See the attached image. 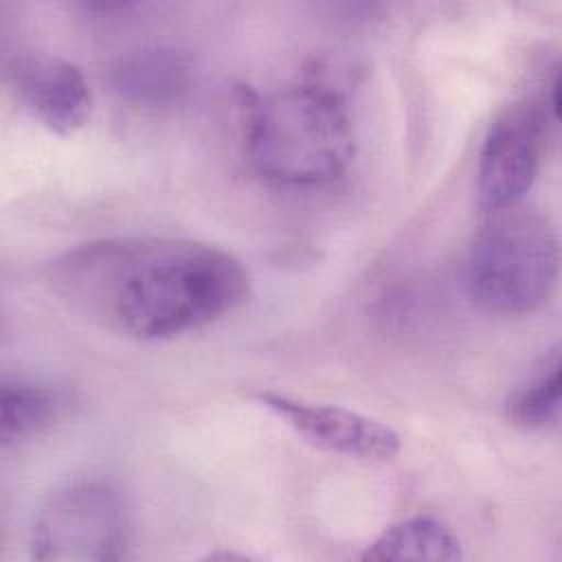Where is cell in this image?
Returning a JSON list of instances; mask_svg holds the SVG:
<instances>
[{
	"label": "cell",
	"mask_w": 562,
	"mask_h": 562,
	"mask_svg": "<svg viewBox=\"0 0 562 562\" xmlns=\"http://www.w3.org/2000/svg\"><path fill=\"white\" fill-rule=\"evenodd\" d=\"M72 310L136 340L204 327L250 294L248 268L228 250L187 237H108L81 244L48 268Z\"/></svg>",
	"instance_id": "obj_1"
},
{
	"label": "cell",
	"mask_w": 562,
	"mask_h": 562,
	"mask_svg": "<svg viewBox=\"0 0 562 562\" xmlns=\"http://www.w3.org/2000/svg\"><path fill=\"white\" fill-rule=\"evenodd\" d=\"M252 169L277 184L321 187L345 176L356 154L340 92L305 81L255 99L246 127Z\"/></svg>",
	"instance_id": "obj_2"
},
{
	"label": "cell",
	"mask_w": 562,
	"mask_h": 562,
	"mask_svg": "<svg viewBox=\"0 0 562 562\" xmlns=\"http://www.w3.org/2000/svg\"><path fill=\"white\" fill-rule=\"evenodd\" d=\"M560 270L551 220L520 204L487 213L465 259V290L485 312L525 316L551 299Z\"/></svg>",
	"instance_id": "obj_3"
},
{
	"label": "cell",
	"mask_w": 562,
	"mask_h": 562,
	"mask_svg": "<svg viewBox=\"0 0 562 562\" xmlns=\"http://www.w3.org/2000/svg\"><path fill=\"white\" fill-rule=\"evenodd\" d=\"M130 520L114 485L77 479L50 492L31 525V555L42 562H114L125 558Z\"/></svg>",
	"instance_id": "obj_4"
},
{
	"label": "cell",
	"mask_w": 562,
	"mask_h": 562,
	"mask_svg": "<svg viewBox=\"0 0 562 562\" xmlns=\"http://www.w3.org/2000/svg\"><path fill=\"white\" fill-rule=\"evenodd\" d=\"M555 121L542 90L512 101L492 121L476 165V195L485 213L520 204L538 176L547 130Z\"/></svg>",
	"instance_id": "obj_5"
},
{
	"label": "cell",
	"mask_w": 562,
	"mask_h": 562,
	"mask_svg": "<svg viewBox=\"0 0 562 562\" xmlns=\"http://www.w3.org/2000/svg\"><path fill=\"white\" fill-rule=\"evenodd\" d=\"M255 400L310 443L360 461H391L402 448L400 435L371 415L294 397L279 391H257Z\"/></svg>",
	"instance_id": "obj_6"
},
{
	"label": "cell",
	"mask_w": 562,
	"mask_h": 562,
	"mask_svg": "<svg viewBox=\"0 0 562 562\" xmlns=\"http://www.w3.org/2000/svg\"><path fill=\"white\" fill-rule=\"evenodd\" d=\"M13 88L55 134H72L92 112V92L79 66L61 57H29L13 68Z\"/></svg>",
	"instance_id": "obj_7"
},
{
	"label": "cell",
	"mask_w": 562,
	"mask_h": 562,
	"mask_svg": "<svg viewBox=\"0 0 562 562\" xmlns=\"http://www.w3.org/2000/svg\"><path fill=\"white\" fill-rule=\"evenodd\" d=\"M121 99L138 108H165L184 97L191 86V59L173 46L130 50L112 70Z\"/></svg>",
	"instance_id": "obj_8"
},
{
	"label": "cell",
	"mask_w": 562,
	"mask_h": 562,
	"mask_svg": "<svg viewBox=\"0 0 562 562\" xmlns=\"http://www.w3.org/2000/svg\"><path fill=\"white\" fill-rule=\"evenodd\" d=\"M463 558L459 536L435 516H411L397 520L362 551V560L454 562Z\"/></svg>",
	"instance_id": "obj_9"
},
{
	"label": "cell",
	"mask_w": 562,
	"mask_h": 562,
	"mask_svg": "<svg viewBox=\"0 0 562 562\" xmlns=\"http://www.w3.org/2000/svg\"><path fill=\"white\" fill-rule=\"evenodd\" d=\"M66 400L61 391L29 380H4L0 389V439L2 446L22 443L64 413Z\"/></svg>",
	"instance_id": "obj_10"
},
{
	"label": "cell",
	"mask_w": 562,
	"mask_h": 562,
	"mask_svg": "<svg viewBox=\"0 0 562 562\" xmlns=\"http://www.w3.org/2000/svg\"><path fill=\"white\" fill-rule=\"evenodd\" d=\"M560 395H562V367L558 349L542 362V367L512 393L507 400V417L512 424L527 430H542L555 424L560 415Z\"/></svg>",
	"instance_id": "obj_11"
}]
</instances>
